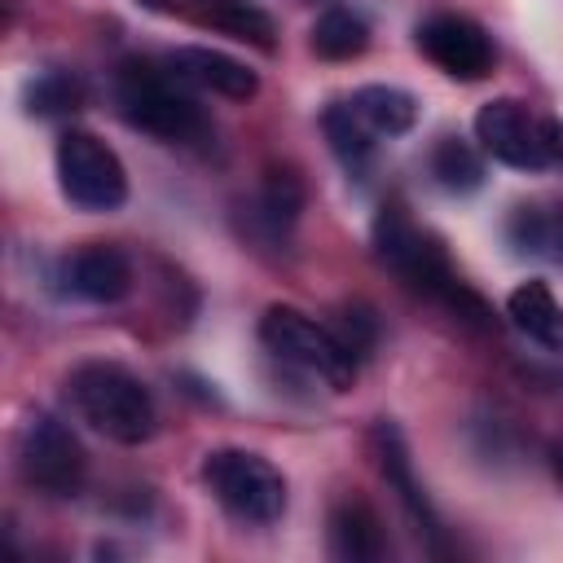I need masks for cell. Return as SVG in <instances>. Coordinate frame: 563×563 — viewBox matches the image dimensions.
Returning a JSON list of instances; mask_svg holds the SVG:
<instances>
[{
	"label": "cell",
	"mask_w": 563,
	"mask_h": 563,
	"mask_svg": "<svg viewBox=\"0 0 563 563\" xmlns=\"http://www.w3.org/2000/svg\"><path fill=\"white\" fill-rule=\"evenodd\" d=\"M79 84L70 75H44L35 88H31V110L40 114H62V110H75L79 106Z\"/></svg>",
	"instance_id": "obj_22"
},
{
	"label": "cell",
	"mask_w": 563,
	"mask_h": 563,
	"mask_svg": "<svg viewBox=\"0 0 563 563\" xmlns=\"http://www.w3.org/2000/svg\"><path fill=\"white\" fill-rule=\"evenodd\" d=\"M369 48V22L356 13V9H325L317 22H312V53L325 57V62H347V57H361Z\"/></svg>",
	"instance_id": "obj_17"
},
{
	"label": "cell",
	"mask_w": 563,
	"mask_h": 563,
	"mask_svg": "<svg viewBox=\"0 0 563 563\" xmlns=\"http://www.w3.org/2000/svg\"><path fill=\"white\" fill-rule=\"evenodd\" d=\"M475 141L488 158L515 167V172H541L550 167V119H537L523 101L497 97L475 114Z\"/></svg>",
	"instance_id": "obj_7"
},
{
	"label": "cell",
	"mask_w": 563,
	"mask_h": 563,
	"mask_svg": "<svg viewBox=\"0 0 563 563\" xmlns=\"http://www.w3.org/2000/svg\"><path fill=\"white\" fill-rule=\"evenodd\" d=\"M202 484L242 523H277L286 515L282 471L251 449H216L202 462Z\"/></svg>",
	"instance_id": "obj_4"
},
{
	"label": "cell",
	"mask_w": 563,
	"mask_h": 563,
	"mask_svg": "<svg viewBox=\"0 0 563 563\" xmlns=\"http://www.w3.org/2000/svg\"><path fill=\"white\" fill-rule=\"evenodd\" d=\"M62 286H66L75 299H88V303H119V299L132 290V264H128L123 251L92 242V246L66 255V264H62Z\"/></svg>",
	"instance_id": "obj_10"
},
{
	"label": "cell",
	"mask_w": 563,
	"mask_h": 563,
	"mask_svg": "<svg viewBox=\"0 0 563 563\" xmlns=\"http://www.w3.org/2000/svg\"><path fill=\"white\" fill-rule=\"evenodd\" d=\"M431 176H435V185L449 189V194H471V189L484 185V158H479V150H471L466 141L444 136V141L431 150Z\"/></svg>",
	"instance_id": "obj_20"
},
{
	"label": "cell",
	"mask_w": 563,
	"mask_h": 563,
	"mask_svg": "<svg viewBox=\"0 0 563 563\" xmlns=\"http://www.w3.org/2000/svg\"><path fill=\"white\" fill-rule=\"evenodd\" d=\"M198 18L211 22L224 35L251 40L260 48H273V35H277L273 18L264 9H255V4H246V0H198Z\"/></svg>",
	"instance_id": "obj_18"
},
{
	"label": "cell",
	"mask_w": 563,
	"mask_h": 563,
	"mask_svg": "<svg viewBox=\"0 0 563 563\" xmlns=\"http://www.w3.org/2000/svg\"><path fill=\"white\" fill-rule=\"evenodd\" d=\"M260 339L273 356L299 365L303 374L330 383L334 391H343L356 378V356L339 343L334 325H321L299 308H268L260 321Z\"/></svg>",
	"instance_id": "obj_5"
},
{
	"label": "cell",
	"mask_w": 563,
	"mask_h": 563,
	"mask_svg": "<svg viewBox=\"0 0 563 563\" xmlns=\"http://www.w3.org/2000/svg\"><path fill=\"white\" fill-rule=\"evenodd\" d=\"M510 242L519 251L563 260V207H519L510 216Z\"/></svg>",
	"instance_id": "obj_19"
},
{
	"label": "cell",
	"mask_w": 563,
	"mask_h": 563,
	"mask_svg": "<svg viewBox=\"0 0 563 563\" xmlns=\"http://www.w3.org/2000/svg\"><path fill=\"white\" fill-rule=\"evenodd\" d=\"M321 132L334 150V158L343 163L347 176L365 180L369 163H374V132L365 128V119L352 110V101H334L325 114H321Z\"/></svg>",
	"instance_id": "obj_15"
},
{
	"label": "cell",
	"mask_w": 563,
	"mask_h": 563,
	"mask_svg": "<svg viewBox=\"0 0 563 563\" xmlns=\"http://www.w3.org/2000/svg\"><path fill=\"white\" fill-rule=\"evenodd\" d=\"M374 246H378V260H383L405 286H413V290H422V295H431V299H444L453 312L466 308V312L484 317L479 299L453 277V268H449L440 242H435L431 233H422L400 207H383V216L374 220Z\"/></svg>",
	"instance_id": "obj_3"
},
{
	"label": "cell",
	"mask_w": 563,
	"mask_h": 563,
	"mask_svg": "<svg viewBox=\"0 0 563 563\" xmlns=\"http://www.w3.org/2000/svg\"><path fill=\"white\" fill-rule=\"evenodd\" d=\"M418 48L422 57L444 70L449 79H462V84H475L493 70V40L479 22L462 18V13H435L418 26Z\"/></svg>",
	"instance_id": "obj_9"
},
{
	"label": "cell",
	"mask_w": 563,
	"mask_h": 563,
	"mask_svg": "<svg viewBox=\"0 0 563 563\" xmlns=\"http://www.w3.org/2000/svg\"><path fill=\"white\" fill-rule=\"evenodd\" d=\"M66 396H70L75 413L92 431H101L106 440L141 444V440L154 435L158 413H154L150 387L132 369H123L114 361H84V365H75L70 378H66Z\"/></svg>",
	"instance_id": "obj_1"
},
{
	"label": "cell",
	"mask_w": 563,
	"mask_h": 563,
	"mask_svg": "<svg viewBox=\"0 0 563 563\" xmlns=\"http://www.w3.org/2000/svg\"><path fill=\"white\" fill-rule=\"evenodd\" d=\"M550 158L563 163V123L559 119H550Z\"/></svg>",
	"instance_id": "obj_24"
},
{
	"label": "cell",
	"mask_w": 563,
	"mask_h": 563,
	"mask_svg": "<svg viewBox=\"0 0 563 563\" xmlns=\"http://www.w3.org/2000/svg\"><path fill=\"white\" fill-rule=\"evenodd\" d=\"M330 545H334L339 559H352V563H369V559L387 554L378 515L365 501H352V497L339 501L334 515H330Z\"/></svg>",
	"instance_id": "obj_14"
},
{
	"label": "cell",
	"mask_w": 563,
	"mask_h": 563,
	"mask_svg": "<svg viewBox=\"0 0 563 563\" xmlns=\"http://www.w3.org/2000/svg\"><path fill=\"white\" fill-rule=\"evenodd\" d=\"M57 185L79 211H114L128 202V172L119 154L79 128L57 141Z\"/></svg>",
	"instance_id": "obj_6"
},
{
	"label": "cell",
	"mask_w": 563,
	"mask_h": 563,
	"mask_svg": "<svg viewBox=\"0 0 563 563\" xmlns=\"http://www.w3.org/2000/svg\"><path fill=\"white\" fill-rule=\"evenodd\" d=\"M352 110L365 119L374 136H400L418 123V97L391 84H365L352 92Z\"/></svg>",
	"instance_id": "obj_16"
},
{
	"label": "cell",
	"mask_w": 563,
	"mask_h": 563,
	"mask_svg": "<svg viewBox=\"0 0 563 563\" xmlns=\"http://www.w3.org/2000/svg\"><path fill=\"white\" fill-rule=\"evenodd\" d=\"M554 462H559V471H563V444H559V449H554Z\"/></svg>",
	"instance_id": "obj_25"
},
{
	"label": "cell",
	"mask_w": 563,
	"mask_h": 563,
	"mask_svg": "<svg viewBox=\"0 0 563 563\" xmlns=\"http://www.w3.org/2000/svg\"><path fill=\"white\" fill-rule=\"evenodd\" d=\"M189 79H180L176 70H158L150 62H128L119 70V84H114V97H119V110L132 128L158 136V141H180V145H194L211 132L202 106L189 97L185 88Z\"/></svg>",
	"instance_id": "obj_2"
},
{
	"label": "cell",
	"mask_w": 563,
	"mask_h": 563,
	"mask_svg": "<svg viewBox=\"0 0 563 563\" xmlns=\"http://www.w3.org/2000/svg\"><path fill=\"white\" fill-rule=\"evenodd\" d=\"M299 207H303L299 180H295L290 172H268V180H264V189H260V198H255V220L277 238V233H286V229L295 224Z\"/></svg>",
	"instance_id": "obj_21"
},
{
	"label": "cell",
	"mask_w": 563,
	"mask_h": 563,
	"mask_svg": "<svg viewBox=\"0 0 563 563\" xmlns=\"http://www.w3.org/2000/svg\"><path fill=\"white\" fill-rule=\"evenodd\" d=\"M18 466L31 488H40L48 497H70L84 484L88 457H84L79 440L70 435V427H62L48 413H35L18 435Z\"/></svg>",
	"instance_id": "obj_8"
},
{
	"label": "cell",
	"mask_w": 563,
	"mask_h": 563,
	"mask_svg": "<svg viewBox=\"0 0 563 563\" xmlns=\"http://www.w3.org/2000/svg\"><path fill=\"white\" fill-rule=\"evenodd\" d=\"M506 317L532 343H541L550 352H563V303L550 295L545 282H519L506 299Z\"/></svg>",
	"instance_id": "obj_13"
},
{
	"label": "cell",
	"mask_w": 563,
	"mask_h": 563,
	"mask_svg": "<svg viewBox=\"0 0 563 563\" xmlns=\"http://www.w3.org/2000/svg\"><path fill=\"white\" fill-rule=\"evenodd\" d=\"M374 453H378V471H383V479L400 493V501H405V510L418 519V528H422L427 537H440V519H435V510H431L422 484L413 479L409 449H405V440H400V431H396L391 422H378V427H374Z\"/></svg>",
	"instance_id": "obj_12"
},
{
	"label": "cell",
	"mask_w": 563,
	"mask_h": 563,
	"mask_svg": "<svg viewBox=\"0 0 563 563\" xmlns=\"http://www.w3.org/2000/svg\"><path fill=\"white\" fill-rule=\"evenodd\" d=\"M172 70L180 79L198 84V88H211V92L229 97V101H246V97L260 92V75L246 62H238V57H229L220 48H202V44L176 48L172 53Z\"/></svg>",
	"instance_id": "obj_11"
},
{
	"label": "cell",
	"mask_w": 563,
	"mask_h": 563,
	"mask_svg": "<svg viewBox=\"0 0 563 563\" xmlns=\"http://www.w3.org/2000/svg\"><path fill=\"white\" fill-rule=\"evenodd\" d=\"M334 334H339V343L361 361V356L369 352V343H374V321H369V312L352 308V312H343V321H334Z\"/></svg>",
	"instance_id": "obj_23"
}]
</instances>
